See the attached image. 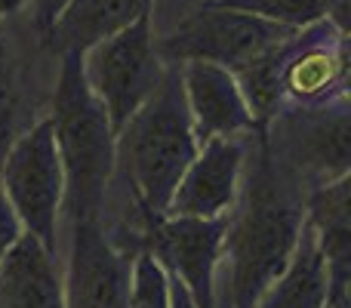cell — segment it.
Masks as SVG:
<instances>
[{
	"label": "cell",
	"instance_id": "obj_24",
	"mask_svg": "<svg viewBox=\"0 0 351 308\" xmlns=\"http://www.w3.org/2000/svg\"><path fill=\"white\" fill-rule=\"evenodd\" d=\"M25 0H0V16H3V12H12L16 10V6H22Z\"/></svg>",
	"mask_w": 351,
	"mask_h": 308
},
{
	"label": "cell",
	"instance_id": "obj_21",
	"mask_svg": "<svg viewBox=\"0 0 351 308\" xmlns=\"http://www.w3.org/2000/svg\"><path fill=\"white\" fill-rule=\"evenodd\" d=\"M324 308H351L348 299V278H330V296Z\"/></svg>",
	"mask_w": 351,
	"mask_h": 308
},
{
	"label": "cell",
	"instance_id": "obj_23",
	"mask_svg": "<svg viewBox=\"0 0 351 308\" xmlns=\"http://www.w3.org/2000/svg\"><path fill=\"white\" fill-rule=\"evenodd\" d=\"M62 6H65V0H43V16H47V19H53L56 12L62 10Z\"/></svg>",
	"mask_w": 351,
	"mask_h": 308
},
{
	"label": "cell",
	"instance_id": "obj_16",
	"mask_svg": "<svg viewBox=\"0 0 351 308\" xmlns=\"http://www.w3.org/2000/svg\"><path fill=\"white\" fill-rule=\"evenodd\" d=\"M346 71H348V49L346 40L330 49L327 43L299 40L293 43L284 65V93H290L299 105H324L333 102L336 90H346Z\"/></svg>",
	"mask_w": 351,
	"mask_h": 308
},
{
	"label": "cell",
	"instance_id": "obj_10",
	"mask_svg": "<svg viewBox=\"0 0 351 308\" xmlns=\"http://www.w3.org/2000/svg\"><path fill=\"white\" fill-rule=\"evenodd\" d=\"M243 139H206L176 185L167 216L219 219L234 206L243 169Z\"/></svg>",
	"mask_w": 351,
	"mask_h": 308
},
{
	"label": "cell",
	"instance_id": "obj_22",
	"mask_svg": "<svg viewBox=\"0 0 351 308\" xmlns=\"http://www.w3.org/2000/svg\"><path fill=\"white\" fill-rule=\"evenodd\" d=\"M170 308H194L191 296L185 293V287L179 281H170Z\"/></svg>",
	"mask_w": 351,
	"mask_h": 308
},
{
	"label": "cell",
	"instance_id": "obj_7",
	"mask_svg": "<svg viewBox=\"0 0 351 308\" xmlns=\"http://www.w3.org/2000/svg\"><path fill=\"white\" fill-rule=\"evenodd\" d=\"M296 34V28L213 3L188 16L173 34H167L154 47H158L160 62H173V65L176 62H213L228 71H237L247 62L284 47Z\"/></svg>",
	"mask_w": 351,
	"mask_h": 308
},
{
	"label": "cell",
	"instance_id": "obj_3",
	"mask_svg": "<svg viewBox=\"0 0 351 308\" xmlns=\"http://www.w3.org/2000/svg\"><path fill=\"white\" fill-rule=\"evenodd\" d=\"M49 123L65 176L62 210L68 213V222L102 219L105 194L114 173V130L99 99L86 86L84 59L77 53L62 56Z\"/></svg>",
	"mask_w": 351,
	"mask_h": 308
},
{
	"label": "cell",
	"instance_id": "obj_4",
	"mask_svg": "<svg viewBox=\"0 0 351 308\" xmlns=\"http://www.w3.org/2000/svg\"><path fill=\"white\" fill-rule=\"evenodd\" d=\"M80 59H84L86 86L105 108L114 136L164 80V62L154 47L148 16L136 19L130 28L99 40Z\"/></svg>",
	"mask_w": 351,
	"mask_h": 308
},
{
	"label": "cell",
	"instance_id": "obj_17",
	"mask_svg": "<svg viewBox=\"0 0 351 308\" xmlns=\"http://www.w3.org/2000/svg\"><path fill=\"white\" fill-rule=\"evenodd\" d=\"M333 0H219L216 6L237 12H250V16L268 19V22L287 25V28H311L317 19L327 16Z\"/></svg>",
	"mask_w": 351,
	"mask_h": 308
},
{
	"label": "cell",
	"instance_id": "obj_18",
	"mask_svg": "<svg viewBox=\"0 0 351 308\" xmlns=\"http://www.w3.org/2000/svg\"><path fill=\"white\" fill-rule=\"evenodd\" d=\"M130 308H170V278L148 253H136Z\"/></svg>",
	"mask_w": 351,
	"mask_h": 308
},
{
	"label": "cell",
	"instance_id": "obj_11",
	"mask_svg": "<svg viewBox=\"0 0 351 308\" xmlns=\"http://www.w3.org/2000/svg\"><path fill=\"white\" fill-rule=\"evenodd\" d=\"M179 78L197 145L206 139H241L256 130L241 86L228 68L213 62H185Z\"/></svg>",
	"mask_w": 351,
	"mask_h": 308
},
{
	"label": "cell",
	"instance_id": "obj_12",
	"mask_svg": "<svg viewBox=\"0 0 351 308\" xmlns=\"http://www.w3.org/2000/svg\"><path fill=\"white\" fill-rule=\"evenodd\" d=\"M0 308H65L56 256L28 231L0 259Z\"/></svg>",
	"mask_w": 351,
	"mask_h": 308
},
{
	"label": "cell",
	"instance_id": "obj_19",
	"mask_svg": "<svg viewBox=\"0 0 351 308\" xmlns=\"http://www.w3.org/2000/svg\"><path fill=\"white\" fill-rule=\"evenodd\" d=\"M16 117H19L16 68H12L10 47L3 43V34H0V167H3L6 152L12 148V142H16V136H19Z\"/></svg>",
	"mask_w": 351,
	"mask_h": 308
},
{
	"label": "cell",
	"instance_id": "obj_6",
	"mask_svg": "<svg viewBox=\"0 0 351 308\" xmlns=\"http://www.w3.org/2000/svg\"><path fill=\"white\" fill-rule=\"evenodd\" d=\"M0 191L22 228L56 256V225L65 198V176L49 117L16 136L0 167Z\"/></svg>",
	"mask_w": 351,
	"mask_h": 308
},
{
	"label": "cell",
	"instance_id": "obj_15",
	"mask_svg": "<svg viewBox=\"0 0 351 308\" xmlns=\"http://www.w3.org/2000/svg\"><path fill=\"white\" fill-rule=\"evenodd\" d=\"M305 225L317 237L330 265V278H351V185L348 176L311 188L305 194Z\"/></svg>",
	"mask_w": 351,
	"mask_h": 308
},
{
	"label": "cell",
	"instance_id": "obj_20",
	"mask_svg": "<svg viewBox=\"0 0 351 308\" xmlns=\"http://www.w3.org/2000/svg\"><path fill=\"white\" fill-rule=\"evenodd\" d=\"M22 222L16 219V213H12V206L6 204L3 191H0V259H3L6 253H10V247L22 237Z\"/></svg>",
	"mask_w": 351,
	"mask_h": 308
},
{
	"label": "cell",
	"instance_id": "obj_13",
	"mask_svg": "<svg viewBox=\"0 0 351 308\" xmlns=\"http://www.w3.org/2000/svg\"><path fill=\"white\" fill-rule=\"evenodd\" d=\"M148 6L152 0H65V6L49 19L53 49L59 56H84L99 40L148 16Z\"/></svg>",
	"mask_w": 351,
	"mask_h": 308
},
{
	"label": "cell",
	"instance_id": "obj_5",
	"mask_svg": "<svg viewBox=\"0 0 351 308\" xmlns=\"http://www.w3.org/2000/svg\"><path fill=\"white\" fill-rule=\"evenodd\" d=\"M265 148L293 179L305 188H317L348 176V105H299L293 111H274V117L262 127Z\"/></svg>",
	"mask_w": 351,
	"mask_h": 308
},
{
	"label": "cell",
	"instance_id": "obj_9",
	"mask_svg": "<svg viewBox=\"0 0 351 308\" xmlns=\"http://www.w3.org/2000/svg\"><path fill=\"white\" fill-rule=\"evenodd\" d=\"M133 259L108 237L102 219L71 222V253L62 281L65 308H130Z\"/></svg>",
	"mask_w": 351,
	"mask_h": 308
},
{
	"label": "cell",
	"instance_id": "obj_8",
	"mask_svg": "<svg viewBox=\"0 0 351 308\" xmlns=\"http://www.w3.org/2000/svg\"><path fill=\"white\" fill-rule=\"evenodd\" d=\"M228 216L188 219L154 216L145 219V253L179 281L194 308H216V265L222 259V241Z\"/></svg>",
	"mask_w": 351,
	"mask_h": 308
},
{
	"label": "cell",
	"instance_id": "obj_1",
	"mask_svg": "<svg viewBox=\"0 0 351 308\" xmlns=\"http://www.w3.org/2000/svg\"><path fill=\"white\" fill-rule=\"evenodd\" d=\"M253 136V157L243 152L237 210L222 241V256L228 259V308H256L262 293L287 268L305 222L308 188L268 154L262 127Z\"/></svg>",
	"mask_w": 351,
	"mask_h": 308
},
{
	"label": "cell",
	"instance_id": "obj_14",
	"mask_svg": "<svg viewBox=\"0 0 351 308\" xmlns=\"http://www.w3.org/2000/svg\"><path fill=\"white\" fill-rule=\"evenodd\" d=\"M330 296V265L317 237L302 222L296 250L256 308H324Z\"/></svg>",
	"mask_w": 351,
	"mask_h": 308
},
{
	"label": "cell",
	"instance_id": "obj_2",
	"mask_svg": "<svg viewBox=\"0 0 351 308\" xmlns=\"http://www.w3.org/2000/svg\"><path fill=\"white\" fill-rule=\"evenodd\" d=\"M179 71H167L148 102L114 136V169L139 204L142 219L167 216L182 173L197 154Z\"/></svg>",
	"mask_w": 351,
	"mask_h": 308
}]
</instances>
